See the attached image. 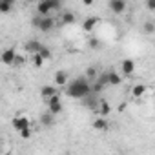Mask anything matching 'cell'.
Wrapping results in <instances>:
<instances>
[{
    "mask_svg": "<svg viewBox=\"0 0 155 155\" xmlns=\"http://www.w3.org/2000/svg\"><path fill=\"white\" fill-rule=\"evenodd\" d=\"M46 102H48V108H49V111H51L53 115L62 113L64 106H62V102H60V95H58V93H55V95H53L51 99H48Z\"/></svg>",
    "mask_w": 155,
    "mask_h": 155,
    "instance_id": "cell-3",
    "label": "cell"
},
{
    "mask_svg": "<svg viewBox=\"0 0 155 155\" xmlns=\"http://www.w3.org/2000/svg\"><path fill=\"white\" fill-rule=\"evenodd\" d=\"M106 82H108L110 86H119V84L122 82V77H120L117 71H108V73H106Z\"/></svg>",
    "mask_w": 155,
    "mask_h": 155,
    "instance_id": "cell-13",
    "label": "cell"
},
{
    "mask_svg": "<svg viewBox=\"0 0 155 155\" xmlns=\"http://www.w3.org/2000/svg\"><path fill=\"white\" fill-rule=\"evenodd\" d=\"M40 124H42V126H46V128H51V126H55V115H53L51 111H46V113H42V115H40Z\"/></svg>",
    "mask_w": 155,
    "mask_h": 155,
    "instance_id": "cell-14",
    "label": "cell"
},
{
    "mask_svg": "<svg viewBox=\"0 0 155 155\" xmlns=\"http://www.w3.org/2000/svg\"><path fill=\"white\" fill-rule=\"evenodd\" d=\"M31 62H33V66H35V68H42L46 60H44L38 53H33V55H31Z\"/></svg>",
    "mask_w": 155,
    "mask_h": 155,
    "instance_id": "cell-20",
    "label": "cell"
},
{
    "mask_svg": "<svg viewBox=\"0 0 155 155\" xmlns=\"http://www.w3.org/2000/svg\"><path fill=\"white\" fill-rule=\"evenodd\" d=\"M28 2H37V0H28Z\"/></svg>",
    "mask_w": 155,
    "mask_h": 155,
    "instance_id": "cell-30",
    "label": "cell"
},
{
    "mask_svg": "<svg viewBox=\"0 0 155 155\" xmlns=\"http://www.w3.org/2000/svg\"><path fill=\"white\" fill-rule=\"evenodd\" d=\"M33 26H35L38 31H42V33H49V31L53 29V26H55V18H53L51 15H46V17L37 15V17L33 18Z\"/></svg>",
    "mask_w": 155,
    "mask_h": 155,
    "instance_id": "cell-2",
    "label": "cell"
},
{
    "mask_svg": "<svg viewBox=\"0 0 155 155\" xmlns=\"http://www.w3.org/2000/svg\"><path fill=\"white\" fill-rule=\"evenodd\" d=\"M68 81H69L68 71H62V69H60V71H57V73H55L53 82H55L57 86H60V88H62V86H66V84H68Z\"/></svg>",
    "mask_w": 155,
    "mask_h": 155,
    "instance_id": "cell-11",
    "label": "cell"
},
{
    "mask_svg": "<svg viewBox=\"0 0 155 155\" xmlns=\"http://www.w3.org/2000/svg\"><path fill=\"white\" fill-rule=\"evenodd\" d=\"M37 53H38V55H40V57H42L44 60H49V58L53 57V55H51V49H49V48H46L44 44H42V48H40V49H38Z\"/></svg>",
    "mask_w": 155,
    "mask_h": 155,
    "instance_id": "cell-19",
    "label": "cell"
},
{
    "mask_svg": "<svg viewBox=\"0 0 155 155\" xmlns=\"http://www.w3.org/2000/svg\"><path fill=\"white\" fill-rule=\"evenodd\" d=\"M6 2H9V4H15V0H6Z\"/></svg>",
    "mask_w": 155,
    "mask_h": 155,
    "instance_id": "cell-29",
    "label": "cell"
},
{
    "mask_svg": "<svg viewBox=\"0 0 155 155\" xmlns=\"http://www.w3.org/2000/svg\"><path fill=\"white\" fill-rule=\"evenodd\" d=\"M144 93H146V86L144 84H135L133 88H131V95L135 97V99H140V97H144Z\"/></svg>",
    "mask_w": 155,
    "mask_h": 155,
    "instance_id": "cell-18",
    "label": "cell"
},
{
    "mask_svg": "<svg viewBox=\"0 0 155 155\" xmlns=\"http://www.w3.org/2000/svg\"><path fill=\"white\" fill-rule=\"evenodd\" d=\"M108 8L111 9V13L122 15V13L128 9V4H126V0H110V2H108Z\"/></svg>",
    "mask_w": 155,
    "mask_h": 155,
    "instance_id": "cell-6",
    "label": "cell"
},
{
    "mask_svg": "<svg viewBox=\"0 0 155 155\" xmlns=\"http://www.w3.org/2000/svg\"><path fill=\"white\" fill-rule=\"evenodd\" d=\"M99 22H101V18H99V17H88V18L82 22V29H84L86 33H91V31H95V29H97Z\"/></svg>",
    "mask_w": 155,
    "mask_h": 155,
    "instance_id": "cell-8",
    "label": "cell"
},
{
    "mask_svg": "<svg viewBox=\"0 0 155 155\" xmlns=\"http://www.w3.org/2000/svg\"><path fill=\"white\" fill-rule=\"evenodd\" d=\"M146 8L148 11H155V0H146Z\"/></svg>",
    "mask_w": 155,
    "mask_h": 155,
    "instance_id": "cell-27",
    "label": "cell"
},
{
    "mask_svg": "<svg viewBox=\"0 0 155 155\" xmlns=\"http://www.w3.org/2000/svg\"><path fill=\"white\" fill-rule=\"evenodd\" d=\"M82 4H84V6H91V4H93V0H82Z\"/></svg>",
    "mask_w": 155,
    "mask_h": 155,
    "instance_id": "cell-28",
    "label": "cell"
},
{
    "mask_svg": "<svg viewBox=\"0 0 155 155\" xmlns=\"http://www.w3.org/2000/svg\"><path fill=\"white\" fill-rule=\"evenodd\" d=\"M75 22H77V17H75L73 11H64V13H62V17H60V24H64V26H71V24H75Z\"/></svg>",
    "mask_w": 155,
    "mask_h": 155,
    "instance_id": "cell-16",
    "label": "cell"
},
{
    "mask_svg": "<svg viewBox=\"0 0 155 155\" xmlns=\"http://www.w3.org/2000/svg\"><path fill=\"white\" fill-rule=\"evenodd\" d=\"M142 29H144V33H146V35H153V33H155V24H153L151 20H148V22H144Z\"/></svg>",
    "mask_w": 155,
    "mask_h": 155,
    "instance_id": "cell-23",
    "label": "cell"
},
{
    "mask_svg": "<svg viewBox=\"0 0 155 155\" xmlns=\"http://www.w3.org/2000/svg\"><path fill=\"white\" fill-rule=\"evenodd\" d=\"M93 128L95 130H99V131H106L108 128H110V122H108V119L106 117H97L95 120H93Z\"/></svg>",
    "mask_w": 155,
    "mask_h": 155,
    "instance_id": "cell-15",
    "label": "cell"
},
{
    "mask_svg": "<svg viewBox=\"0 0 155 155\" xmlns=\"http://www.w3.org/2000/svg\"><path fill=\"white\" fill-rule=\"evenodd\" d=\"M55 93H58V91H57V88H53V86H42V88H40V97H42L44 101L51 99Z\"/></svg>",
    "mask_w": 155,
    "mask_h": 155,
    "instance_id": "cell-17",
    "label": "cell"
},
{
    "mask_svg": "<svg viewBox=\"0 0 155 155\" xmlns=\"http://www.w3.org/2000/svg\"><path fill=\"white\" fill-rule=\"evenodd\" d=\"M15 58H17V51L13 48L4 49L2 53H0V62H2L4 66H13L15 64Z\"/></svg>",
    "mask_w": 155,
    "mask_h": 155,
    "instance_id": "cell-5",
    "label": "cell"
},
{
    "mask_svg": "<svg viewBox=\"0 0 155 155\" xmlns=\"http://www.w3.org/2000/svg\"><path fill=\"white\" fill-rule=\"evenodd\" d=\"M37 15H40V17H46V15H51V11H53V8H51V4H49V0H37Z\"/></svg>",
    "mask_w": 155,
    "mask_h": 155,
    "instance_id": "cell-7",
    "label": "cell"
},
{
    "mask_svg": "<svg viewBox=\"0 0 155 155\" xmlns=\"http://www.w3.org/2000/svg\"><path fill=\"white\" fill-rule=\"evenodd\" d=\"M18 133H20V137H22V139H29V137H31V126H29V128H24V130H20Z\"/></svg>",
    "mask_w": 155,
    "mask_h": 155,
    "instance_id": "cell-24",
    "label": "cell"
},
{
    "mask_svg": "<svg viewBox=\"0 0 155 155\" xmlns=\"http://www.w3.org/2000/svg\"><path fill=\"white\" fill-rule=\"evenodd\" d=\"M90 48L91 49H99L101 48V40L99 38H90Z\"/></svg>",
    "mask_w": 155,
    "mask_h": 155,
    "instance_id": "cell-25",
    "label": "cell"
},
{
    "mask_svg": "<svg viewBox=\"0 0 155 155\" xmlns=\"http://www.w3.org/2000/svg\"><path fill=\"white\" fill-rule=\"evenodd\" d=\"M40 48H42V42H40V40H37V38H33V40H28V42L24 44V49H26V53H29V55L37 53Z\"/></svg>",
    "mask_w": 155,
    "mask_h": 155,
    "instance_id": "cell-9",
    "label": "cell"
},
{
    "mask_svg": "<svg viewBox=\"0 0 155 155\" xmlns=\"http://www.w3.org/2000/svg\"><path fill=\"white\" fill-rule=\"evenodd\" d=\"M86 79L91 81V82L97 79V68H95V66H90V68H88V71H86Z\"/></svg>",
    "mask_w": 155,
    "mask_h": 155,
    "instance_id": "cell-22",
    "label": "cell"
},
{
    "mask_svg": "<svg viewBox=\"0 0 155 155\" xmlns=\"http://www.w3.org/2000/svg\"><path fill=\"white\" fill-rule=\"evenodd\" d=\"M11 126H13L17 131H20V130H24V128H29V126H31V120H29L26 115H17V117L11 119Z\"/></svg>",
    "mask_w": 155,
    "mask_h": 155,
    "instance_id": "cell-4",
    "label": "cell"
},
{
    "mask_svg": "<svg viewBox=\"0 0 155 155\" xmlns=\"http://www.w3.org/2000/svg\"><path fill=\"white\" fill-rule=\"evenodd\" d=\"M11 9H13V4L6 2V0H0V15H6V13H9Z\"/></svg>",
    "mask_w": 155,
    "mask_h": 155,
    "instance_id": "cell-21",
    "label": "cell"
},
{
    "mask_svg": "<svg viewBox=\"0 0 155 155\" xmlns=\"http://www.w3.org/2000/svg\"><path fill=\"white\" fill-rule=\"evenodd\" d=\"M120 71L128 77V75H131L133 71H135V62L131 60V58H124L122 62H120Z\"/></svg>",
    "mask_w": 155,
    "mask_h": 155,
    "instance_id": "cell-12",
    "label": "cell"
},
{
    "mask_svg": "<svg viewBox=\"0 0 155 155\" xmlns=\"http://www.w3.org/2000/svg\"><path fill=\"white\" fill-rule=\"evenodd\" d=\"M49 4H51V8L55 11V9H60L62 8V0H49Z\"/></svg>",
    "mask_w": 155,
    "mask_h": 155,
    "instance_id": "cell-26",
    "label": "cell"
},
{
    "mask_svg": "<svg viewBox=\"0 0 155 155\" xmlns=\"http://www.w3.org/2000/svg\"><path fill=\"white\" fill-rule=\"evenodd\" d=\"M66 93L71 99L82 101L84 97H88L91 93V81H88L86 77H77L75 81H68L66 84Z\"/></svg>",
    "mask_w": 155,
    "mask_h": 155,
    "instance_id": "cell-1",
    "label": "cell"
},
{
    "mask_svg": "<svg viewBox=\"0 0 155 155\" xmlns=\"http://www.w3.org/2000/svg\"><path fill=\"white\" fill-rule=\"evenodd\" d=\"M93 111H95V113H99V115H102V117H108V115L111 113V108H110V104H108L106 101H99Z\"/></svg>",
    "mask_w": 155,
    "mask_h": 155,
    "instance_id": "cell-10",
    "label": "cell"
}]
</instances>
